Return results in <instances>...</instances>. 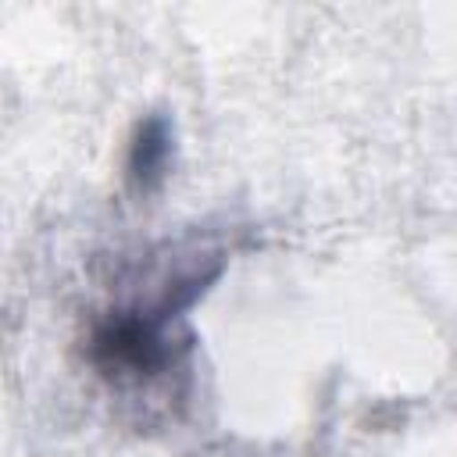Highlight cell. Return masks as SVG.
Masks as SVG:
<instances>
[{
	"mask_svg": "<svg viewBox=\"0 0 457 457\" xmlns=\"http://www.w3.org/2000/svg\"><path fill=\"white\" fill-rule=\"evenodd\" d=\"M168 154H171V136H168V125L164 118H150L139 125L136 139H132V150H129V179L136 189H154L164 171H168Z\"/></svg>",
	"mask_w": 457,
	"mask_h": 457,
	"instance_id": "obj_1",
	"label": "cell"
}]
</instances>
